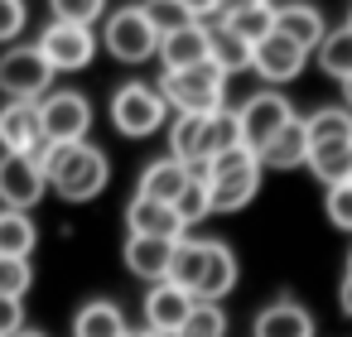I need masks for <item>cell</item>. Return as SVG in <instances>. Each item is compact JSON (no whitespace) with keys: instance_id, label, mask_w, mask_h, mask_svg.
Segmentation results:
<instances>
[{"instance_id":"83f0119b","label":"cell","mask_w":352,"mask_h":337,"mask_svg":"<svg viewBox=\"0 0 352 337\" xmlns=\"http://www.w3.org/2000/svg\"><path fill=\"white\" fill-rule=\"evenodd\" d=\"M203 265H208V241H179L174 246V260H169V284H179V289H198V279H203Z\"/></svg>"},{"instance_id":"ac0fdd59","label":"cell","mask_w":352,"mask_h":337,"mask_svg":"<svg viewBox=\"0 0 352 337\" xmlns=\"http://www.w3.org/2000/svg\"><path fill=\"white\" fill-rule=\"evenodd\" d=\"M251 337H314V318H309L304 303H294V299H275V303H265V308L256 313Z\"/></svg>"},{"instance_id":"2e32d148","label":"cell","mask_w":352,"mask_h":337,"mask_svg":"<svg viewBox=\"0 0 352 337\" xmlns=\"http://www.w3.org/2000/svg\"><path fill=\"white\" fill-rule=\"evenodd\" d=\"M174 246L179 241H160V236H126V270L145 284H160L169 279V260H174Z\"/></svg>"},{"instance_id":"cb8c5ba5","label":"cell","mask_w":352,"mask_h":337,"mask_svg":"<svg viewBox=\"0 0 352 337\" xmlns=\"http://www.w3.org/2000/svg\"><path fill=\"white\" fill-rule=\"evenodd\" d=\"M203 25H208V63H217L227 78L251 68V44H241L222 20H203Z\"/></svg>"},{"instance_id":"9c48e42d","label":"cell","mask_w":352,"mask_h":337,"mask_svg":"<svg viewBox=\"0 0 352 337\" xmlns=\"http://www.w3.org/2000/svg\"><path fill=\"white\" fill-rule=\"evenodd\" d=\"M34 49L44 54V63H49L54 73H78V68H87V63L97 58V34H92L87 25H63V20H54V25H44V34H39Z\"/></svg>"},{"instance_id":"d6a6232c","label":"cell","mask_w":352,"mask_h":337,"mask_svg":"<svg viewBox=\"0 0 352 337\" xmlns=\"http://www.w3.org/2000/svg\"><path fill=\"white\" fill-rule=\"evenodd\" d=\"M140 10L150 15V25L160 30V39L164 34H174V30H188V25H198L184 5H179V0H140Z\"/></svg>"},{"instance_id":"9a60e30c","label":"cell","mask_w":352,"mask_h":337,"mask_svg":"<svg viewBox=\"0 0 352 337\" xmlns=\"http://www.w3.org/2000/svg\"><path fill=\"white\" fill-rule=\"evenodd\" d=\"M126 226H131V236H160V241H184V231H188L174 207L150 202V198H140V193L126 202Z\"/></svg>"},{"instance_id":"8fae6325","label":"cell","mask_w":352,"mask_h":337,"mask_svg":"<svg viewBox=\"0 0 352 337\" xmlns=\"http://www.w3.org/2000/svg\"><path fill=\"white\" fill-rule=\"evenodd\" d=\"M44 193H49V178L30 154H0V207L30 212Z\"/></svg>"},{"instance_id":"e0dca14e","label":"cell","mask_w":352,"mask_h":337,"mask_svg":"<svg viewBox=\"0 0 352 337\" xmlns=\"http://www.w3.org/2000/svg\"><path fill=\"white\" fill-rule=\"evenodd\" d=\"M155 58L164 63V73H184V68L208 63V25L198 20V25H188V30L164 34V39H160V49H155Z\"/></svg>"},{"instance_id":"52a82bcc","label":"cell","mask_w":352,"mask_h":337,"mask_svg":"<svg viewBox=\"0 0 352 337\" xmlns=\"http://www.w3.org/2000/svg\"><path fill=\"white\" fill-rule=\"evenodd\" d=\"M39 130H44L49 145H78V140H87V130H92V102L82 92H73V87L39 97Z\"/></svg>"},{"instance_id":"8992f818","label":"cell","mask_w":352,"mask_h":337,"mask_svg":"<svg viewBox=\"0 0 352 337\" xmlns=\"http://www.w3.org/2000/svg\"><path fill=\"white\" fill-rule=\"evenodd\" d=\"M164 116H169V106H164V97L150 82H126V87L111 92V126L121 135H131V140L155 135L164 126Z\"/></svg>"},{"instance_id":"f35d334b","label":"cell","mask_w":352,"mask_h":337,"mask_svg":"<svg viewBox=\"0 0 352 337\" xmlns=\"http://www.w3.org/2000/svg\"><path fill=\"white\" fill-rule=\"evenodd\" d=\"M25 327V299H0V337H15Z\"/></svg>"},{"instance_id":"6da1fadb","label":"cell","mask_w":352,"mask_h":337,"mask_svg":"<svg viewBox=\"0 0 352 337\" xmlns=\"http://www.w3.org/2000/svg\"><path fill=\"white\" fill-rule=\"evenodd\" d=\"M39 169H44L49 188L63 202H92L111 183V159L97 145H87V140H78V145H49L44 159H39Z\"/></svg>"},{"instance_id":"f6af8a7d","label":"cell","mask_w":352,"mask_h":337,"mask_svg":"<svg viewBox=\"0 0 352 337\" xmlns=\"http://www.w3.org/2000/svg\"><path fill=\"white\" fill-rule=\"evenodd\" d=\"M15 337H49V332H39V327H20Z\"/></svg>"},{"instance_id":"1f68e13d","label":"cell","mask_w":352,"mask_h":337,"mask_svg":"<svg viewBox=\"0 0 352 337\" xmlns=\"http://www.w3.org/2000/svg\"><path fill=\"white\" fill-rule=\"evenodd\" d=\"M174 337H227V313L222 303H193V313L184 318V327Z\"/></svg>"},{"instance_id":"4316f807","label":"cell","mask_w":352,"mask_h":337,"mask_svg":"<svg viewBox=\"0 0 352 337\" xmlns=\"http://www.w3.org/2000/svg\"><path fill=\"white\" fill-rule=\"evenodd\" d=\"M309 145H352V111L347 106H318L314 116H304Z\"/></svg>"},{"instance_id":"ffe728a7","label":"cell","mask_w":352,"mask_h":337,"mask_svg":"<svg viewBox=\"0 0 352 337\" xmlns=\"http://www.w3.org/2000/svg\"><path fill=\"white\" fill-rule=\"evenodd\" d=\"M169 159L184 169L208 164V116H174L169 121Z\"/></svg>"},{"instance_id":"30bf717a","label":"cell","mask_w":352,"mask_h":337,"mask_svg":"<svg viewBox=\"0 0 352 337\" xmlns=\"http://www.w3.org/2000/svg\"><path fill=\"white\" fill-rule=\"evenodd\" d=\"M49 140L39 130V102H6L0 106V154H30L44 159Z\"/></svg>"},{"instance_id":"74e56055","label":"cell","mask_w":352,"mask_h":337,"mask_svg":"<svg viewBox=\"0 0 352 337\" xmlns=\"http://www.w3.org/2000/svg\"><path fill=\"white\" fill-rule=\"evenodd\" d=\"M30 25V5L25 0H0V44H15Z\"/></svg>"},{"instance_id":"d590c367","label":"cell","mask_w":352,"mask_h":337,"mask_svg":"<svg viewBox=\"0 0 352 337\" xmlns=\"http://www.w3.org/2000/svg\"><path fill=\"white\" fill-rule=\"evenodd\" d=\"M174 212L184 217V226H193V222H203V217H212V202H208V183H203V178H188V188L179 193V202H174Z\"/></svg>"},{"instance_id":"b9f144b4","label":"cell","mask_w":352,"mask_h":337,"mask_svg":"<svg viewBox=\"0 0 352 337\" xmlns=\"http://www.w3.org/2000/svg\"><path fill=\"white\" fill-rule=\"evenodd\" d=\"M338 303H342V313L352 318V270H342V284H338Z\"/></svg>"},{"instance_id":"7dc6e473","label":"cell","mask_w":352,"mask_h":337,"mask_svg":"<svg viewBox=\"0 0 352 337\" xmlns=\"http://www.w3.org/2000/svg\"><path fill=\"white\" fill-rule=\"evenodd\" d=\"M347 30H352V10H347Z\"/></svg>"},{"instance_id":"3957f363","label":"cell","mask_w":352,"mask_h":337,"mask_svg":"<svg viewBox=\"0 0 352 337\" xmlns=\"http://www.w3.org/2000/svg\"><path fill=\"white\" fill-rule=\"evenodd\" d=\"M256 193H261V159L246 145L208 159V202H212V212H241Z\"/></svg>"},{"instance_id":"277c9868","label":"cell","mask_w":352,"mask_h":337,"mask_svg":"<svg viewBox=\"0 0 352 337\" xmlns=\"http://www.w3.org/2000/svg\"><path fill=\"white\" fill-rule=\"evenodd\" d=\"M102 49L116 63H145L160 49V30L150 25V15L140 5H116L102 15Z\"/></svg>"},{"instance_id":"5bb4252c","label":"cell","mask_w":352,"mask_h":337,"mask_svg":"<svg viewBox=\"0 0 352 337\" xmlns=\"http://www.w3.org/2000/svg\"><path fill=\"white\" fill-rule=\"evenodd\" d=\"M275 34H285L289 44H299L304 54H314L328 34V20L318 5H309V0H285V5H275Z\"/></svg>"},{"instance_id":"4dcf8cb0","label":"cell","mask_w":352,"mask_h":337,"mask_svg":"<svg viewBox=\"0 0 352 337\" xmlns=\"http://www.w3.org/2000/svg\"><path fill=\"white\" fill-rule=\"evenodd\" d=\"M241 44H261L265 34H275V0H270V5H256V10H241V15H232V20H222Z\"/></svg>"},{"instance_id":"4fadbf2b","label":"cell","mask_w":352,"mask_h":337,"mask_svg":"<svg viewBox=\"0 0 352 337\" xmlns=\"http://www.w3.org/2000/svg\"><path fill=\"white\" fill-rule=\"evenodd\" d=\"M193 294L188 289H179V284H169V279H160V284H150V294H145V327L150 332H164V337H174L179 327H184V318L193 313Z\"/></svg>"},{"instance_id":"60d3db41","label":"cell","mask_w":352,"mask_h":337,"mask_svg":"<svg viewBox=\"0 0 352 337\" xmlns=\"http://www.w3.org/2000/svg\"><path fill=\"white\" fill-rule=\"evenodd\" d=\"M179 5L193 15V20H212L217 15V5H222V0H179Z\"/></svg>"},{"instance_id":"8d00e7d4","label":"cell","mask_w":352,"mask_h":337,"mask_svg":"<svg viewBox=\"0 0 352 337\" xmlns=\"http://www.w3.org/2000/svg\"><path fill=\"white\" fill-rule=\"evenodd\" d=\"M323 212H328V222H333L338 231H352V178L323 188Z\"/></svg>"},{"instance_id":"7402d4cb","label":"cell","mask_w":352,"mask_h":337,"mask_svg":"<svg viewBox=\"0 0 352 337\" xmlns=\"http://www.w3.org/2000/svg\"><path fill=\"white\" fill-rule=\"evenodd\" d=\"M184 188H188V169L179 159H169V154L155 159V164H145V174H140V198H150V202L174 207Z\"/></svg>"},{"instance_id":"603a6c76","label":"cell","mask_w":352,"mask_h":337,"mask_svg":"<svg viewBox=\"0 0 352 337\" xmlns=\"http://www.w3.org/2000/svg\"><path fill=\"white\" fill-rule=\"evenodd\" d=\"M126 332H131V323L111 299H87L73 313V337H126Z\"/></svg>"},{"instance_id":"5b68a950","label":"cell","mask_w":352,"mask_h":337,"mask_svg":"<svg viewBox=\"0 0 352 337\" xmlns=\"http://www.w3.org/2000/svg\"><path fill=\"white\" fill-rule=\"evenodd\" d=\"M0 92H6V102H39L54 92V68L34 44H15L0 54Z\"/></svg>"},{"instance_id":"7c38bea8","label":"cell","mask_w":352,"mask_h":337,"mask_svg":"<svg viewBox=\"0 0 352 337\" xmlns=\"http://www.w3.org/2000/svg\"><path fill=\"white\" fill-rule=\"evenodd\" d=\"M304 63H309V54H304L299 44H289L285 34H265V39L251 49V68H256V78L270 82V87L294 82V78L304 73Z\"/></svg>"},{"instance_id":"836d02e7","label":"cell","mask_w":352,"mask_h":337,"mask_svg":"<svg viewBox=\"0 0 352 337\" xmlns=\"http://www.w3.org/2000/svg\"><path fill=\"white\" fill-rule=\"evenodd\" d=\"M34 284V265L20 255H0V299H25Z\"/></svg>"},{"instance_id":"e575fe53","label":"cell","mask_w":352,"mask_h":337,"mask_svg":"<svg viewBox=\"0 0 352 337\" xmlns=\"http://www.w3.org/2000/svg\"><path fill=\"white\" fill-rule=\"evenodd\" d=\"M49 5H54V20H63V25H97L111 5H107V0H49Z\"/></svg>"},{"instance_id":"ba28073f","label":"cell","mask_w":352,"mask_h":337,"mask_svg":"<svg viewBox=\"0 0 352 337\" xmlns=\"http://www.w3.org/2000/svg\"><path fill=\"white\" fill-rule=\"evenodd\" d=\"M236 116H241V145H246L251 154H261V150H265V145H270V140L294 121V106H289L275 87H261L256 97H246V102H241V111H236Z\"/></svg>"},{"instance_id":"d4e9b609","label":"cell","mask_w":352,"mask_h":337,"mask_svg":"<svg viewBox=\"0 0 352 337\" xmlns=\"http://www.w3.org/2000/svg\"><path fill=\"white\" fill-rule=\"evenodd\" d=\"M304 169H309V174H314L323 188L347 183V178H352V145H309Z\"/></svg>"},{"instance_id":"d6986e66","label":"cell","mask_w":352,"mask_h":337,"mask_svg":"<svg viewBox=\"0 0 352 337\" xmlns=\"http://www.w3.org/2000/svg\"><path fill=\"white\" fill-rule=\"evenodd\" d=\"M232 284H236V255H232V246L227 241H208V265H203V279H198L193 299L198 303H222L232 294Z\"/></svg>"},{"instance_id":"ee69618b","label":"cell","mask_w":352,"mask_h":337,"mask_svg":"<svg viewBox=\"0 0 352 337\" xmlns=\"http://www.w3.org/2000/svg\"><path fill=\"white\" fill-rule=\"evenodd\" d=\"M342 106H347V111H352V78H347V82H342Z\"/></svg>"},{"instance_id":"bcb514c9","label":"cell","mask_w":352,"mask_h":337,"mask_svg":"<svg viewBox=\"0 0 352 337\" xmlns=\"http://www.w3.org/2000/svg\"><path fill=\"white\" fill-rule=\"evenodd\" d=\"M347 270H352V251H347Z\"/></svg>"},{"instance_id":"7bdbcfd3","label":"cell","mask_w":352,"mask_h":337,"mask_svg":"<svg viewBox=\"0 0 352 337\" xmlns=\"http://www.w3.org/2000/svg\"><path fill=\"white\" fill-rule=\"evenodd\" d=\"M126 337H164V332H150V327H131Z\"/></svg>"},{"instance_id":"7a4b0ae2","label":"cell","mask_w":352,"mask_h":337,"mask_svg":"<svg viewBox=\"0 0 352 337\" xmlns=\"http://www.w3.org/2000/svg\"><path fill=\"white\" fill-rule=\"evenodd\" d=\"M164 106H174V116H212L217 106H227V73L217 63H198L184 73H164L160 87Z\"/></svg>"},{"instance_id":"484cf974","label":"cell","mask_w":352,"mask_h":337,"mask_svg":"<svg viewBox=\"0 0 352 337\" xmlns=\"http://www.w3.org/2000/svg\"><path fill=\"white\" fill-rule=\"evenodd\" d=\"M39 246V226L30 212H10V207H0V255H20L30 260Z\"/></svg>"},{"instance_id":"ab89813d","label":"cell","mask_w":352,"mask_h":337,"mask_svg":"<svg viewBox=\"0 0 352 337\" xmlns=\"http://www.w3.org/2000/svg\"><path fill=\"white\" fill-rule=\"evenodd\" d=\"M256 5H270V0H222L212 20H232V15H241V10H256Z\"/></svg>"},{"instance_id":"44dd1931","label":"cell","mask_w":352,"mask_h":337,"mask_svg":"<svg viewBox=\"0 0 352 337\" xmlns=\"http://www.w3.org/2000/svg\"><path fill=\"white\" fill-rule=\"evenodd\" d=\"M261 169H304V159H309V130H304V116H294L261 154Z\"/></svg>"},{"instance_id":"f1b7e54d","label":"cell","mask_w":352,"mask_h":337,"mask_svg":"<svg viewBox=\"0 0 352 337\" xmlns=\"http://www.w3.org/2000/svg\"><path fill=\"white\" fill-rule=\"evenodd\" d=\"M314 54H318V68H323L328 78H338V82H347V78H352V30H347V25L328 30V34H323V44H318Z\"/></svg>"},{"instance_id":"f546056e","label":"cell","mask_w":352,"mask_h":337,"mask_svg":"<svg viewBox=\"0 0 352 337\" xmlns=\"http://www.w3.org/2000/svg\"><path fill=\"white\" fill-rule=\"evenodd\" d=\"M236 145H241V116H236V106H217L208 116V159H217Z\"/></svg>"}]
</instances>
